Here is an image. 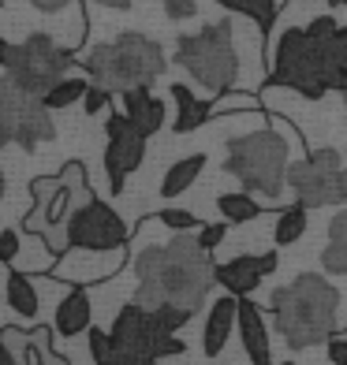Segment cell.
I'll return each instance as SVG.
<instances>
[{"label":"cell","mask_w":347,"mask_h":365,"mask_svg":"<svg viewBox=\"0 0 347 365\" xmlns=\"http://www.w3.org/2000/svg\"><path fill=\"white\" fill-rule=\"evenodd\" d=\"M135 272H139V287L131 302H139L146 309L183 306L198 313L209 287L217 284V264H213L209 250H202V242L191 231H176L172 242L139 250Z\"/></svg>","instance_id":"obj_1"},{"label":"cell","mask_w":347,"mask_h":365,"mask_svg":"<svg viewBox=\"0 0 347 365\" xmlns=\"http://www.w3.org/2000/svg\"><path fill=\"white\" fill-rule=\"evenodd\" d=\"M340 30L333 15H313L306 26L280 30L266 48L269 82L303 93L306 101H321L328 93V38Z\"/></svg>","instance_id":"obj_2"},{"label":"cell","mask_w":347,"mask_h":365,"mask_svg":"<svg viewBox=\"0 0 347 365\" xmlns=\"http://www.w3.org/2000/svg\"><path fill=\"white\" fill-rule=\"evenodd\" d=\"M273 328L284 336L291 351H303L313 343H328L336 336V306L340 291L328 279L303 272L295 276L288 287L273 291Z\"/></svg>","instance_id":"obj_3"},{"label":"cell","mask_w":347,"mask_h":365,"mask_svg":"<svg viewBox=\"0 0 347 365\" xmlns=\"http://www.w3.org/2000/svg\"><path fill=\"white\" fill-rule=\"evenodd\" d=\"M30 197H34V205H30L26 217H23V231H26V235L45 239V246L56 257H68L71 254L68 220H71V212L79 205H86L94 197L82 160H68L60 168V175L30 179Z\"/></svg>","instance_id":"obj_4"},{"label":"cell","mask_w":347,"mask_h":365,"mask_svg":"<svg viewBox=\"0 0 347 365\" xmlns=\"http://www.w3.org/2000/svg\"><path fill=\"white\" fill-rule=\"evenodd\" d=\"M169 60H164V48L146 38L127 30L109 45H94L90 56L82 60V71L90 75L94 86H105L109 93H127L135 86H150L157 75H164Z\"/></svg>","instance_id":"obj_5"},{"label":"cell","mask_w":347,"mask_h":365,"mask_svg":"<svg viewBox=\"0 0 347 365\" xmlns=\"http://www.w3.org/2000/svg\"><path fill=\"white\" fill-rule=\"evenodd\" d=\"M176 60L209 97L236 90V78L243 68L236 53V19H221L194 30V34H183L176 41Z\"/></svg>","instance_id":"obj_6"},{"label":"cell","mask_w":347,"mask_h":365,"mask_svg":"<svg viewBox=\"0 0 347 365\" xmlns=\"http://www.w3.org/2000/svg\"><path fill=\"white\" fill-rule=\"evenodd\" d=\"M288 142L276 130H254V135L231 138L228 142V160L224 172L236 175L243 182L246 194L269 197V205L280 197V190L288 187Z\"/></svg>","instance_id":"obj_7"},{"label":"cell","mask_w":347,"mask_h":365,"mask_svg":"<svg viewBox=\"0 0 347 365\" xmlns=\"http://www.w3.org/2000/svg\"><path fill=\"white\" fill-rule=\"evenodd\" d=\"M0 60H4V78L15 82L30 97H45L56 82L68 78L71 63H75L71 48L56 45L49 34H30L19 45L8 41L0 48Z\"/></svg>","instance_id":"obj_8"},{"label":"cell","mask_w":347,"mask_h":365,"mask_svg":"<svg viewBox=\"0 0 347 365\" xmlns=\"http://www.w3.org/2000/svg\"><path fill=\"white\" fill-rule=\"evenodd\" d=\"M343 168H347V160L328 145L299 153V160H291V168H288V187L295 190V202L306 209H325V205L347 202Z\"/></svg>","instance_id":"obj_9"},{"label":"cell","mask_w":347,"mask_h":365,"mask_svg":"<svg viewBox=\"0 0 347 365\" xmlns=\"http://www.w3.org/2000/svg\"><path fill=\"white\" fill-rule=\"evenodd\" d=\"M0 138L23 145L26 153H34L41 142L56 138L53 112L45 108L41 97L23 93L15 82H0Z\"/></svg>","instance_id":"obj_10"},{"label":"cell","mask_w":347,"mask_h":365,"mask_svg":"<svg viewBox=\"0 0 347 365\" xmlns=\"http://www.w3.org/2000/svg\"><path fill=\"white\" fill-rule=\"evenodd\" d=\"M109 336L116 346H124V351H135L142 358H172V354H183L187 343L176 339L172 331H164L154 317V309H146L139 302H127L120 313H116V321L109 328Z\"/></svg>","instance_id":"obj_11"},{"label":"cell","mask_w":347,"mask_h":365,"mask_svg":"<svg viewBox=\"0 0 347 365\" xmlns=\"http://www.w3.org/2000/svg\"><path fill=\"white\" fill-rule=\"evenodd\" d=\"M127 224L120 220V212L112 205L90 197L86 205H79L68 220V239L71 250H86V254H112L127 246Z\"/></svg>","instance_id":"obj_12"},{"label":"cell","mask_w":347,"mask_h":365,"mask_svg":"<svg viewBox=\"0 0 347 365\" xmlns=\"http://www.w3.org/2000/svg\"><path fill=\"white\" fill-rule=\"evenodd\" d=\"M105 138H109L105 142V175H109L112 194H120L127 175L139 172V164L146 160V142H150V138H146L124 112H109Z\"/></svg>","instance_id":"obj_13"},{"label":"cell","mask_w":347,"mask_h":365,"mask_svg":"<svg viewBox=\"0 0 347 365\" xmlns=\"http://www.w3.org/2000/svg\"><path fill=\"white\" fill-rule=\"evenodd\" d=\"M53 331L56 328H15L4 324L0 339H4V358L8 365H68V358L53 351Z\"/></svg>","instance_id":"obj_14"},{"label":"cell","mask_w":347,"mask_h":365,"mask_svg":"<svg viewBox=\"0 0 347 365\" xmlns=\"http://www.w3.org/2000/svg\"><path fill=\"white\" fill-rule=\"evenodd\" d=\"M269 272H276V254H239L224 264H217V284L236 294V298H246L251 291H258V284L266 279Z\"/></svg>","instance_id":"obj_15"},{"label":"cell","mask_w":347,"mask_h":365,"mask_svg":"<svg viewBox=\"0 0 347 365\" xmlns=\"http://www.w3.org/2000/svg\"><path fill=\"white\" fill-rule=\"evenodd\" d=\"M236 324H239V298L236 294L217 298V302L209 306V317H206V328H202V351H206V358H217L224 351Z\"/></svg>","instance_id":"obj_16"},{"label":"cell","mask_w":347,"mask_h":365,"mask_svg":"<svg viewBox=\"0 0 347 365\" xmlns=\"http://www.w3.org/2000/svg\"><path fill=\"white\" fill-rule=\"evenodd\" d=\"M120 101H124V115L131 123H135L146 138H154L157 130L164 127V101L150 90V86H135V90H127V93H120Z\"/></svg>","instance_id":"obj_17"},{"label":"cell","mask_w":347,"mask_h":365,"mask_svg":"<svg viewBox=\"0 0 347 365\" xmlns=\"http://www.w3.org/2000/svg\"><path fill=\"white\" fill-rule=\"evenodd\" d=\"M239 339L251 365H273V346H269V328L261 321V309L254 302L239 298Z\"/></svg>","instance_id":"obj_18"},{"label":"cell","mask_w":347,"mask_h":365,"mask_svg":"<svg viewBox=\"0 0 347 365\" xmlns=\"http://www.w3.org/2000/svg\"><path fill=\"white\" fill-rule=\"evenodd\" d=\"M53 328H56V336H64V339H75V336H82V331L94 328V306H90V294L82 287H71L68 294L60 298Z\"/></svg>","instance_id":"obj_19"},{"label":"cell","mask_w":347,"mask_h":365,"mask_svg":"<svg viewBox=\"0 0 347 365\" xmlns=\"http://www.w3.org/2000/svg\"><path fill=\"white\" fill-rule=\"evenodd\" d=\"M169 93H172V101H176V123H172L176 135H191V130H198L202 123L213 120V101L194 97L183 82H172Z\"/></svg>","instance_id":"obj_20"},{"label":"cell","mask_w":347,"mask_h":365,"mask_svg":"<svg viewBox=\"0 0 347 365\" xmlns=\"http://www.w3.org/2000/svg\"><path fill=\"white\" fill-rule=\"evenodd\" d=\"M202 168H206V153H187L176 164H169V172L161 179V197H179L183 190H191L194 179L202 175Z\"/></svg>","instance_id":"obj_21"},{"label":"cell","mask_w":347,"mask_h":365,"mask_svg":"<svg viewBox=\"0 0 347 365\" xmlns=\"http://www.w3.org/2000/svg\"><path fill=\"white\" fill-rule=\"evenodd\" d=\"M4 279H8V284H4V291H8V309L19 313V317L34 321L38 309H41V298H38V287L30 284V276L19 272V269H8Z\"/></svg>","instance_id":"obj_22"},{"label":"cell","mask_w":347,"mask_h":365,"mask_svg":"<svg viewBox=\"0 0 347 365\" xmlns=\"http://www.w3.org/2000/svg\"><path fill=\"white\" fill-rule=\"evenodd\" d=\"M90 354L97 365H157L154 358H142L135 351H124V346H116L109 331L101 328H90Z\"/></svg>","instance_id":"obj_23"},{"label":"cell","mask_w":347,"mask_h":365,"mask_svg":"<svg viewBox=\"0 0 347 365\" xmlns=\"http://www.w3.org/2000/svg\"><path fill=\"white\" fill-rule=\"evenodd\" d=\"M321 269L333 272V276L347 272V209L336 212L333 224H328V242L321 250Z\"/></svg>","instance_id":"obj_24"},{"label":"cell","mask_w":347,"mask_h":365,"mask_svg":"<svg viewBox=\"0 0 347 365\" xmlns=\"http://www.w3.org/2000/svg\"><path fill=\"white\" fill-rule=\"evenodd\" d=\"M217 209H221L224 224H251V220H258V217H261V205H258L246 190L221 194V197H217Z\"/></svg>","instance_id":"obj_25"},{"label":"cell","mask_w":347,"mask_h":365,"mask_svg":"<svg viewBox=\"0 0 347 365\" xmlns=\"http://www.w3.org/2000/svg\"><path fill=\"white\" fill-rule=\"evenodd\" d=\"M306 205H288V209H280V217H276V227H273V239L276 246H291V242H299L306 235Z\"/></svg>","instance_id":"obj_26"},{"label":"cell","mask_w":347,"mask_h":365,"mask_svg":"<svg viewBox=\"0 0 347 365\" xmlns=\"http://www.w3.org/2000/svg\"><path fill=\"white\" fill-rule=\"evenodd\" d=\"M86 90H90V78H79V75H68L64 82H56L53 90H49L41 101H45V108L49 112H64V108H71L75 101H82L86 97Z\"/></svg>","instance_id":"obj_27"},{"label":"cell","mask_w":347,"mask_h":365,"mask_svg":"<svg viewBox=\"0 0 347 365\" xmlns=\"http://www.w3.org/2000/svg\"><path fill=\"white\" fill-rule=\"evenodd\" d=\"M217 4L243 15V19H251L258 30H269L276 23V0H217Z\"/></svg>","instance_id":"obj_28"},{"label":"cell","mask_w":347,"mask_h":365,"mask_svg":"<svg viewBox=\"0 0 347 365\" xmlns=\"http://www.w3.org/2000/svg\"><path fill=\"white\" fill-rule=\"evenodd\" d=\"M150 220L164 224L169 231H198V227H202V224H198V217H194V212H187V209H161V212H154Z\"/></svg>","instance_id":"obj_29"},{"label":"cell","mask_w":347,"mask_h":365,"mask_svg":"<svg viewBox=\"0 0 347 365\" xmlns=\"http://www.w3.org/2000/svg\"><path fill=\"white\" fill-rule=\"evenodd\" d=\"M231 108L258 112L261 105H258V97H254V93H236V90H228V93H221V97H213V115H224V112H231Z\"/></svg>","instance_id":"obj_30"},{"label":"cell","mask_w":347,"mask_h":365,"mask_svg":"<svg viewBox=\"0 0 347 365\" xmlns=\"http://www.w3.org/2000/svg\"><path fill=\"white\" fill-rule=\"evenodd\" d=\"M154 317H157V324H161L164 331H172V336H176V331L183 328V324L194 317V313L183 309V306H161V309H154Z\"/></svg>","instance_id":"obj_31"},{"label":"cell","mask_w":347,"mask_h":365,"mask_svg":"<svg viewBox=\"0 0 347 365\" xmlns=\"http://www.w3.org/2000/svg\"><path fill=\"white\" fill-rule=\"evenodd\" d=\"M19 250H23V235H19L15 227H4V231H0V261H4L8 269H15Z\"/></svg>","instance_id":"obj_32"},{"label":"cell","mask_w":347,"mask_h":365,"mask_svg":"<svg viewBox=\"0 0 347 365\" xmlns=\"http://www.w3.org/2000/svg\"><path fill=\"white\" fill-rule=\"evenodd\" d=\"M112 97H116V93H109L105 86H94V82H90L86 97H82V112H86V115H97V112H105V108L112 105Z\"/></svg>","instance_id":"obj_33"},{"label":"cell","mask_w":347,"mask_h":365,"mask_svg":"<svg viewBox=\"0 0 347 365\" xmlns=\"http://www.w3.org/2000/svg\"><path fill=\"white\" fill-rule=\"evenodd\" d=\"M194 235H198V242H202V250H217V246L224 242V235H228V224H202V227H198L194 231Z\"/></svg>","instance_id":"obj_34"},{"label":"cell","mask_w":347,"mask_h":365,"mask_svg":"<svg viewBox=\"0 0 347 365\" xmlns=\"http://www.w3.org/2000/svg\"><path fill=\"white\" fill-rule=\"evenodd\" d=\"M164 15L172 23H187L198 15V0H164Z\"/></svg>","instance_id":"obj_35"},{"label":"cell","mask_w":347,"mask_h":365,"mask_svg":"<svg viewBox=\"0 0 347 365\" xmlns=\"http://www.w3.org/2000/svg\"><path fill=\"white\" fill-rule=\"evenodd\" d=\"M325 351H328V361L333 365H347V336H333L325 343Z\"/></svg>","instance_id":"obj_36"},{"label":"cell","mask_w":347,"mask_h":365,"mask_svg":"<svg viewBox=\"0 0 347 365\" xmlns=\"http://www.w3.org/2000/svg\"><path fill=\"white\" fill-rule=\"evenodd\" d=\"M26 4H34V8L45 11V15H56V11H64L68 4H75V0H26Z\"/></svg>","instance_id":"obj_37"},{"label":"cell","mask_w":347,"mask_h":365,"mask_svg":"<svg viewBox=\"0 0 347 365\" xmlns=\"http://www.w3.org/2000/svg\"><path fill=\"white\" fill-rule=\"evenodd\" d=\"M94 4H101V8H116V11H127L135 0H94Z\"/></svg>","instance_id":"obj_38"},{"label":"cell","mask_w":347,"mask_h":365,"mask_svg":"<svg viewBox=\"0 0 347 365\" xmlns=\"http://www.w3.org/2000/svg\"><path fill=\"white\" fill-rule=\"evenodd\" d=\"M280 365H295V361H280Z\"/></svg>","instance_id":"obj_39"},{"label":"cell","mask_w":347,"mask_h":365,"mask_svg":"<svg viewBox=\"0 0 347 365\" xmlns=\"http://www.w3.org/2000/svg\"><path fill=\"white\" fill-rule=\"evenodd\" d=\"M343 105H347V93H343Z\"/></svg>","instance_id":"obj_40"},{"label":"cell","mask_w":347,"mask_h":365,"mask_svg":"<svg viewBox=\"0 0 347 365\" xmlns=\"http://www.w3.org/2000/svg\"><path fill=\"white\" fill-rule=\"evenodd\" d=\"M343 179H347V168H343Z\"/></svg>","instance_id":"obj_41"}]
</instances>
